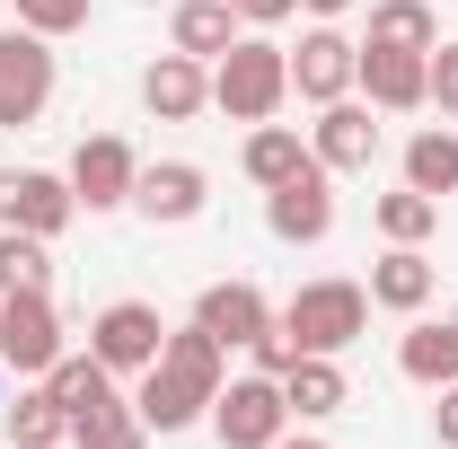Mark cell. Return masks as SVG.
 Segmentation results:
<instances>
[{
	"label": "cell",
	"instance_id": "obj_29",
	"mask_svg": "<svg viewBox=\"0 0 458 449\" xmlns=\"http://www.w3.org/2000/svg\"><path fill=\"white\" fill-rule=\"evenodd\" d=\"M423 89H432V106L458 114V45H432V62H423Z\"/></svg>",
	"mask_w": 458,
	"mask_h": 449
},
{
	"label": "cell",
	"instance_id": "obj_7",
	"mask_svg": "<svg viewBox=\"0 0 458 449\" xmlns=\"http://www.w3.org/2000/svg\"><path fill=\"white\" fill-rule=\"evenodd\" d=\"M80 221V194L54 168H0V229H27V238H62Z\"/></svg>",
	"mask_w": 458,
	"mask_h": 449
},
{
	"label": "cell",
	"instance_id": "obj_13",
	"mask_svg": "<svg viewBox=\"0 0 458 449\" xmlns=\"http://www.w3.org/2000/svg\"><path fill=\"white\" fill-rule=\"evenodd\" d=\"M379 106H361V97H335V106H318V123H309V150H318V168L327 176H361L370 159H379V123H370Z\"/></svg>",
	"mask_w": 458,
	"mask_h": 449
},
{
	"label": "cell",
	"instance_id": "obj_35",
	"mask_svg": "<svg viewBox=\"0 0 458 449\" xmlns=\"http://www.w3.org/2000/svg\"><path fill=\"white\" fill-rule=\"evenodd\" d=\"M0 405H9V370H0Z\"/></svg>",
	"mask_w": 458,
	"mask_h": 449
},
{
	"label": "cell",
	"instance_id": "obj_8",
	"mask_svg": "<svg viewBox=\"0 0 458 449\" xmlns=\"http://www.w3.org/2000/svg\"><path fill=\"white\" fill-rule=\"evenodd\" d=\"M352 71H361V45L344 36L335 18H318V27L291 45V97H309V106H335V97H352Z\"/></svg>",
	"mask_w": 458,
	"mask_h": 449
},
{
	"label": "cell",
	"instance_id": "obj_31",
	"mask_svg": "<svg viewBox=\"0 0 458 449\" xmlns=\"http://www.w3.org/2000/svg\"><path fill=\"white\" fill-rule=\"evenodd\" d=\"M432 396H441V405H432V432H441V449H458V379L432 388Z\"/></svg>",
	"mask_w": 458,
	"mask_h": 449
},
{
	"label": "cell",
	"instance_id": "obj_24",
	"mask_svg": "<svg viewBox=\"0 0 458 449\" xmlns=\"http://www.w3.org/2000/svg\"><path fill=\"white\" fill-rule=\"evenodd\" d=\"M361 45H388V54H432V45H441V18H432L423 0H379Z\"/></svg>",
	"mask_w": 458,
	"mask_h": 449
},
{
	"label": "cell",
	"instance_id": "obj_32",
	"mask_svg": "<svg viewBox=\"0 0 458 449\" xmlns=\"http://www.w3.org/2000/svg\"><path fill=\"white\" fill-rule=\"evenodd\" d=\"M291 9H300V0H238V18H247V27H283Z\"/></svg>",
	"mask_w": 458,
	"mask_h": 449
},
{
	"label": "cell",
	"instance_id": "obj_1",
	"mask_svg": "<svg viewBox=\"0 0 458 449\" xmlns=\"http://www.w3.org/2000/svg\"><path fill=\"white\" fill-rule=\"evenodd\" d=\"M229 379V352L194 318L185 326H168V343H159V361L141 370V388H132V414H141V432H185V423H203L212 414V396H221Z\"/></svg>",
	"mask_w": 458,
	"mask_h": 449
},
{
	"label": "cell",
	"instance_id": "obj_23",
	"mask_svg": "<svg viewBox=\"0 0 458 449\" xmlns=\"http://www.w3.org/2000/svg\"><path fill=\"white\" fill-rule=\"evenodd\" d=\"M405 185L432 194V203L458 194V132H450V123H423V132L405 141Z\"/></svg>",
	"mask_w": 458,
	"mask_h": 449
},
{
	"label": "cell",
	"instance_id": "obj_5",
	"mask_svg": "<svg viewBox=\"0 0 458 449\" xmlns=\"http://www.w3.org/2000/svg\"><path fill=\"white\" fill-rule=\"evenodd\" d=\"M212 432H221V449H274V441L291 432L283 379H265V370L221 379V396H212Z\"/></svg>",
	"mask_w": 458,
	"mask_h": 449
},
{
	"label": "cell",
	"instance_id": "obj_18",
	"mask_svg": "<svg viewBox=\"0 0 458 449\" xmlns=\"http://www.w3.org/2000/svg\"><path fill=\"white\" fill-rule=\"evenodd\" d=\"M283 405H291V423H327V414H344V405H352L344 352H300V361L283 370Z\"/></svg>",
	"mask_w": 458,
	"mask_h": 449
},
{
	"label": "cell",
	"instance_id": "obj_16",
	"mask_svg": "<svg viewBox=\"0 0 458 449\" xmlns=\"http://www.w3.org/2000/svg\"><path fill=\"white\" fill-rule=\"evenodd\" d=\"M423 62H432V54H388V45H361L352 89H361L379 114H414V106H432V89H423Z\"/></svg>",
	"mask_w": 458,
	"mask_h": 449
},
{
	"label": "cell",
	"instance_id": "obj_14",
	"mask_svg": "<svg viewBox=\"0 0 458 449\" xmlns=\"http://www.w3.org/2000/svg\"><path fill=\"white\" fill-rule=\"evenodd\" d=\"M194 326L221 343V352H247V343L274 326V300H265L256 282H238V274H229V282H203V300H194Z\"/></svg>",
	"mask_w": 458,
	"mask_h": 449
},
{
	"label": "cell",
	"instance_id": "obj_4",
	"mask_svg": "<svg viewBox=\"0 0 458 449\" xmlns=\"http://www.w3.org/2000/svg\"><path fill=\"white\" fill-rule=\"evenodd\" d=\"M54 36L36 27H0V132H27L36 114L54 106Z\"/></svg>",
	"mask_w": 458,
	"mask_h": 449
},
{
	"label": "cell",
	"instance_id": "obj_19",
	"mask_svg": "<svg viewBox=\"0 0 458 449\" xmlns=\"http://www.w3.org/2000/svg\"><path fill=\"white\" fill-rule=\"evenodd\" d=\"M397 370L414 388H450L458 379V318H414L397 335Z\"/></svg>",
	"mask_w": 458,
	"mask_h": 449
},
{
	"label": "cell",
	"instance_id": "obj_3",
	"mask_svg": "<svg viewBox=\"0 0 458 449\" xmlns=\"http://www.w3.org/2000/svg\"><path fill=\"white\" fill-rule=\"evenodd\" d=\"M283 326H291L300 352H352L361 326H370V291H361V282H344V274L300 282V291L283 300Z\"/></svg>",
	"mask_w": 458,
	"mask_h": 449
},
{
	"label": "cell",
	"instance_id": "obj_21",
	"mask_svg": "<svg viewBox=\"0 0 458 449\" xmlns=\"http://www.w3.org/2000/svg\"><path fill=\"white\" fill-rule=\"evenodd\" d=\"M0 423H9V441H18V449H62V441H71V414H62V396L45 388V379L9 396V405H0Z\"/></svg>",
	"mask_w": 458,
	"mask_h": 449
},
{
	"label": "cell",
	"instance_id": "obj_12",
	"mask_svg": "<svg viewBox=\"0 0 458 449\" xmlns=\"http://www.w3.org/2000/svg\"><path fill=\"white\" fill-rule=\"evenodd\" d=\"M203 203H212V176L194 168V159H150V168L132 176V212H141L150 229L203 221Z\"/></svg>",
	"mask_w": 458,
	"mask_h": 449
},
{
	"label": "cell",
	"instance_id": "obj_30",
	"mask_svg": "<svg viewBox=\"0 0 458 449\" xmlns=\"http://www.w3.org/2000/svg\"><path fill=\"white\" fill-rule=\"evenodd\" d=\"M247 352H256V370H265V379H283L291 361H300V343H291V326H283V318H274V326H265V335L247 343Z\"/></svg>",
	"mask_w": 458,
	"mask_h": 449
},
{
	"label": "cell",
	"instance_id": "obj_26",
	"mask_svg": "<svg viewBox=\"0 0 458 449\" xmlns=\"http://www.w3.org/2000/svg\"><path fill=\"white\" fill-rule=\"evenodd\" d=\"M62 449H150V432H141V414H132V396H114V405H98V414H80L71 423V441Z\"/></svg>",
	"mask_w": 458,
	"mask_h": 449
},
{
	"label": "cell",
	"instance_id": "obj_15",
	"mask_svg": "<svg viewBox=\"0 0 458 449\" xmlns=\"http://www.w3.org/2000/svg\"><path fill=\"white\" fill-rule=\"evenodd\" d=\"M141 106L159 114V123H194V114L212 106V62H194V54H159L150 71H141Z\"/></svg>",
	"mask_w": 458,
	"mask_h": 449
},
{
	"label": "cell",
	"instance_id": "obj_9",
	"mask_svg": "<svg viewBox=\"0 0 458 449\" xmlns=\"http://www.w3.org/2000/svg\"><path fill=\"white\" fill-rule=\"evenodd\" d=\"M159 343H168V326H159V309H150V300H106V309L89 318V352L106 361L114 379H123V370L141 379V370L159 361Z\"/></svg>",
	"mask_w": 458,
	"mask_h": 449
},
{
	"label": "cell",
	"instance_id": "obj_27",
	"mask_svg": "<svg viewBox=\"0 0 458 449\" xmlns=\"http://www.w3.org/2000/svg\"><path fill=\"white\" fill-rule=\"evenodd\" d=\"M54 238H27V229H0V300L9 291H54Z\"/></svg>",
	"mask_w": 458,
	"mask_h": 449
},
{
	"label": "cell",
	"instance_id": "obj_6",
	"mask_svg": "<svg viewBox=\"0 0 458 449\" xmlns=\"http://www.w3.org/2000/svg\"><path fill=\"white\" fill-rule=\"evenodd\" d=\"M54 361H62L54 291H9V300H0V370H18V379H45Z\"/></svg>",
	"mask_w": 458,
	"mask_h": 449
},
{
	"label": "cell",
	"instance_id": "obj_11",
	"mask_svg": "<svg viewBox=\"0 0 458 449\" xmlns=\"http://www.w3.org/2000/svg\"><path fill=\"white\" fill-rule=\"evenodd\" d=\"M132 176H141V159H132L123 132H89V141L71 150V194H80V212H123V203H132Z\"/></svg>",
	"mask_w": 458,
	"mask_h": 449
},
{
	"label": "cell",
	"instance_id": "obj_33",
	"mask_svg": "<svg viewBox=\"0 0 458 449\" xmlns=\"http://www.w3.org/2000/svg\"><path fill=\"white\" fill-rule=\"evenodd\" d=\"M300 9H309V18H344L352 0H300Z\"/></svg>",
	"mask_w": 458,
	"mask_h": 449
},
{
	"label": "cell",
	"instance_id": "obj_17",
	"mask_svg": "<svg viewBox=\"0 0 458 449\" xmlns=\"http://www.w3.org/2000/svg\"><path fill=\"white\" fill-rule=\"evenodd\" d=\"M370 309H397V318H423L432 309V291H441V265L423 256V247H388L379 265H370Z\"/></svg>",
	"mask_w": 458,
	"mask_h": 449
},
{
	"label": "cell",
	"instance_id": "obj_22",
	"mask_svg": "<svg viewBox=\"0 0 458 449\" xmlns=\"http://www.w3.org/2000/svg\"><path fill=\"white\" fill-rule=\"evenodd\" d=\"M309 159H318V150H309V141H300L291 123H256V132H247V150H238V168L256 176L265 194H274L283 176H300V168H309Z\"/></svg>",
	"mask_w": 458,
	"mask_h": 449
},
{
	"label": "cell",
	"instance_id": "obj_10",
	"mask_svg": "<svg viewBox=\"0 0 458 449\" xmlns=\"http://www.w3.org/2000/svg\"><path fill=\"white\" fill-rule=\"evenodd\" d=\"M265 229H274L283 247H318V238L335 229V176L318 168V159L300 176H283V185L265 194Z\"/></svg>",
	"mask_w": 458,
	"mask_h": 449
},
{
	"label": "cell",
	"instance_id": "obj_34",
	"mask_svg": "<svg viewBox=\"0 0 458 449\" xmlns=\"http://www.w3.org/2000/svg\"><path fill=\"white\" fill-rule=\"evenodd\" d=\"M274 449H335V441H309V432H300V441H291V432H283V441H274Z\"/></svg>",
	"mask_w": 458,
	"mask_h": 449
},
{
	"label": "cell",
	"instance_id": "obj_2",
	"mask_svg": "<svg viewBox=\"0 0 458 449\" xmlns=\"http://www.w3.org/2000/svg\"><path fill=\"white\" fill-rule=\"evenodd\" d=\"M283 97H291V54L274 36H238V45L212 62V106H221L229 123H274Z\"/></svg>",
	"mask_w": 458,
	"mask_h": 449
},
{
	"label": "cell",
	"instance_id": "obj_25",
	"mask_svg": "<svg viewBox=\"0 0 458 449\" xmlns=\"http://www.w3.org/2000/svg\"><path fill=\"white\" fill-rule=\"evenodd\" d=\"M370 221H379L388 247H423V238L441 229V203H432V194H414V185H397V194H379V203H370Z\"/></svg>",
	"mask_w": 458,
	"mask_h": 449
},
{
	"label": "cell",
	"instance_id": "obj_28",
	"mask_svg": "<svg viewBox=\"0 0 458 449\" xmlns=\"http://www.w3.org/2000/svg\"><path fill=\"white\" fill-rule=\"evenodd\" d=\"M18 27H36V36H80V27H89V0H18Z\"/></svg>",
	"mask_w": 458,
	"mask_h": 449
},
{
	"label": "cell",
	"instance_id": "obj_20",
	"mask_svg": "<svg viewBox=\"0 0 458 449\" xmlns=\"http://www.w3.org/2000/svg\"><path fill=\"white\" fill-rule=\"evenodd\" d=\"M168 36H176V54H194V62H221L229 45L247 36V18H238V0H176Z\"/></svg>",
	"mask_w": 458,
	"mask_h": 449
}]
</instances>
